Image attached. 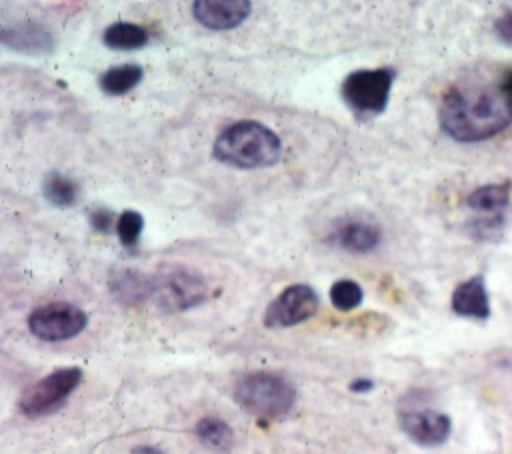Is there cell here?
Listing matches in <instances>:
<instances>
[{
    "instance_id": "277c9868",
    "label": "cell",
    "mask_w": 512,
    "mask_h": 454,
    "mask_svg": "<svg viewBox=\"0 0 512 454\" xmlns=\"http://www.w3.org/2000/svg\"><path fill=\"white\" fill-rule=\"evenodd\" d=\"M394 80V68H360L342 80L340 96L356 118L368 120L382 114L388 106Z\"/></svg>"
},
{
    "instance_id": "d4e9b609",
    "label": "cell",
    "mask_w": 512,
    "mask_h": 454,
    "mask_svg": "<svg viewBox=\"0 0 512 454\" xmlns=\"http://www.w3.org/2000/svg\"><path fill=\"white\" fill-rule=\"evenodd\" d=\"M130 454H164V452L158 450V448H154V446H138V448H134Z\"/></svg>"
},
{
    "instance_id": "7c38bea8",
    "label": "cell",
    "mask_w": 512,
    "mask_h": 454,
    "mask_svg": "<svg viewBox=\"0 0 512 454\" xmlns=\"http://www.w3.org/2000/svg\"><path fill=\"white\" fill-rule=\"evenodd\" d=\"M0 38L4 46L30 56H44L54 50V38L50 30L36 22H18L14 26H4Z\"/></svg>"
},
{
    "instance_id": "52a82bcc",
    "label": "cell",
    "mask_w": 512,
    "mask_h": 454,
    "mask_svg": "<svg viewBox=\"0 0 512 454\" xmlns=\"http://www.w3.org/2000/svg\"><path fill=\"white\" fill-rule=\"evenodd\" d=\"M88 324L82 308L68 302H54L30 312L28 328L44 342H62L78 336Z\"/></svg>"
},
{
    "instance_id": "7a4b0ae2",
    "label": "cell",
    "mask_w": 512,
    "mask_h": 454,
    "mask_svg": "<svg viewBox=\"0 0 512 454\" xmlns=\"http://www.w3.org/2000/svg\"><path fill=\"white\" fill-rule=\"evenodd\" d=\"M212 154L218 162L232 168H266L280 160L282 142L278 134L262 122L240 120L218 134Z\"/></svg>"
},
{
    "instance_id": "603a6c76",
    "label": "cell",
    "mask_w": 512,
    "mask_h": 454,
    "mask_svg": "<svg viewBox=\"0 0 512 454\" xmlns=\"http://www.w3.org/2000/svg\"><path fill=\"white\" fill-rule=\"evenodd\" d=\"M494 32L496 36L504 42L512 46V10L504 12L496 22H494Z\"/></svg>"
},
{
    "instance_id": "d6986e66",
    "label": "cell",
    "mask_w": 512,
    "mask_h": 454,
    "mask_svg": "<svg viewBox=\"0 0 512 454\" xmlns=\"http://www.w3.org/2000/svg\"><path fill=\"white\" fill-rule=\"evenodd\" d=\"M196 436L212 450L216 452H228L234 446V432L232 428L214 416L202 418L196 424Z\"/></svg>"
},
{
    "instance_id": "ba28073f",
    "label": "cell",
    "mask_w": 512,
    "mask_h": 454,
    "mask_svg": "<svg viewBox=\"0 0 512 454\" xmlns=\"http://www.w3.org/2000/svg\"><path fill=\"white\" fill-rule=\"evenodd\" d=\"M320 306L318 294L308 284H292L284 288L266 308L264 324L268 328L296 326L316 314Z\"/></svg>"
},
{
    "instance_id": "8992f818",
    "label": "cell",
    "mask_w": 512,
    "mask_h": 454,
    "mask_svg": "<svg viewBox=\"0 0 512 454\" xmlns=\"http://www.w3.org/2000/svg\"><path fill=\"white\" fill-rule=\"evenodd\" d=\"M80 380H82V370L76 366L58 368L50 372L48 376L40 378L22 394L20 398L22 414L30 418H38V416L56 412L68 400V396L76 390Z\"/></svg>"
},
{
    "instance_id": "ac0fdd59",
    "label": "cell",
    "mask_w": 512,
    "mask_h": 454,
    "mask_svg": "<svg viewBox=\"0 0 512 454\" xmlns=\"http://www.w3.org/2000/svg\"><path fill=\"white\" fill-rule=\"evenodd\" d=\"M42 194L52 206L70 208V206H74V202L78 198V184L60 172H50L44 178Z\"/></svg>"
},
{
    "instance_id": "e0dca14e",
    "label": "cell",
    "mask_w": 512,
    "mask_h": 454,
    "mask_svg": "<svg viewBox=\"0 0 512 454\" xmlns=\"http://www.w3.org/2000/svg\"><path fill=\"white\" fill-rule=\"evenodd\" d=\"M142 76H144L142 66L120 64V66H112L106 72H102V76L98 78V84H100L102 92L118 96V94H126L132 88H136L140 84Z\"/></svg>"
},
{
    "instance_id": "6da1fadb",
    "label": "cell",
    "mask_w": 512,
    "mask_h": 454,
    "mask_svg": "<svg viewBox=\"0 0 512 454\" xmlns=\"http://www.w3.org/2000/svg\"><path fill=\"white\" fill-rule=\"evenodd\" d=\"M438 122L456 142L488 140L512 124V68L494 80L452 86L440 102Z\"/></svg>"
},
{
    "instance_id": "30bf717a",
    "label": "cell",
    "mask_w": 512,
    "mask_h": 454,
    "mask_svg": "<svg viewBox=\"0 0 512 454\" xmlns=\"http://www.w3.org/2000/svg\"><path fill=\"white\" fill-rule=\"evenodd\" d=\"M252 10L248 0H196L192 4L194 18L210 30H230L240 26Z\"/></svg>"
},
{
    "instance_id": "5bb4252c",
    "label": "cell",
    "mask_w": 512,
    "mask_h": 454,
    "mask_svg": "<svg viewBox=\"0 0 512 454\" xmlns=\"http://www.w3.org/2000/svg\"><path fill=\"white\" fill-rule=\"evenodd\" d=\"M110 290L128 304L152 298V278L134 270L114 272L110 278Z\"/></svg>"
},
{
    "instance_id": "2e32d148",
    "label": "cell",
    "mask_w": 512,
    "mask_h": 454,
    "mask_svg": "<svg viewBox=\"0 0 512 454\" xmlns=\"http://www.w3.org/2000/svg\"><path fill=\"white\" fill-rule=\"evenodd\" d=\"M102 42L112 50L130 52L146 46L148 32L144 26L134 22H114L104 30Z\"/></svg>"
},
{
    "instance_id": "7402d4cb",
    "label": "cell",
    "mask_w": 512,
    "mask_h": 454,
    "mask_svg": "<svg viewBox=\"0 0 512 454\" xmlns=\"http://www.w3.org/2000/svg\"><path fill=\"white\" fill-rule=\"evenodd\" d=\"M88 220H90V226L96 230V232H102V234H110L112 228H114V212L108 210V208H96L88 214Z\"/></svg>"
},
{
    "instance_id": "cb8c5ba5",
    "label": "cell",
    "mask_w": 512,
    "mask_h": 454,
    "mask_svg": "<svg viewBox=\"0 0 512 454\" xmlns=\"http://www.w3.org/2000/svg\"><path fill=\"white\" fill-rule=\"evenodd\" d=\"M374 388V382L370 378H356L354 382H350V390L356 394H366Z\"/></svg>"
},
{
    "instance_id": "9a60e30c",
    "label": "cell",
    "mask_w": 512,
    "mask_h": 454,
    "mask_svg": "<svg viewBox=\"0 0 512 454\" xmlns=\"http://www.w3.org/2000/svg\"><path fill=\"white\" fill-rule=\"evenodd\" d=\"M510 182H502V184H486L476 188L468 198L466 204L468 208H472L474 212L480 214H492V216H502V210L508 206L510 202Z\"/></svg>"
},
{
    "instance_id": "8fae6325",
    "label": "cell",
    "mask_w": 512,
    "mask_h": 454,
    "mask_svg": "<svg viewBox=\"0 0 512 454\" xmlns=\"http://www.w3.org/2000/svg\"><path fill=\"white\" fill-rule=\"evenodd\" d=\"M330 242L346 252L364 254L374 250L382 242V230L370 222L360 218H346L336 224V228L330 232Z\"/></svg>"
},
{
    "instance_id": "44dd1931",
    "label": "cell",
    "mask_w": 512,
    "mask_h": 454,
    "mask_svg": "<svg viewBox=\"0 0 512 454\" xmlns=\"http://www.w3.org/2000/svg\"><path fill=\"white\" fill-rule=\"evenodd\" d=\"M144 228V218L136 210H124L116 220V234L124 248H134L140 240Z\"/></svg>"
},
{
    "instance_id": "9c48e42d",
    "label": "cell",
    "mask_w": 512,
    "mask_h": 454,
    "mask_svg": "<svg viewBox=\"0 0 512 454\" xmlns=\"http://www.w3.org/2000/svg\"><path fill=\"white\" fill-rule=\"evenodd\" d=\"M402 432L420 446H440L452 432V420L438 410H408L400 414Z\"/></svg>"
},
{
    "instance_id": "5b68a950",
    "label": "cell",
    "mask_w": 512,
    "mask_h": 454,
    "mask_svg": "<svg viewBox=\"0 0 512 454\" xmlns=\"http://www.w3.org/2000/svg\"><path fill=\"white\" fill-rule=\"evenodd\" d=\"M152 298L168 312H182L208 298L204 278L186 266H168L152 276Z\"/></svg>"
},
{
    "instance_id": "4fadbf2b",
    "label": "cell",
    "mask_w": 512,
    "mask_h": 454,
    "mask_svg": "<svg viewBox=\"0 0 512 454\" xmlns=\"http://www.w3.org/2000/svg\"><path fill=\"white\" fill-rule=\"evenodd\" d=\"M450 306L458 316L486 320L490 316V300L482 276H472L460 282L450 298Z\"/></svg>"
},
{
    "instance_id": "ffe728a7",
    "label": "cell",
    "mask_w": 512,
    "mask_h": 454,
    "mask_svg": "<svg viewBox=\"0 0 512 454\" xmlns=\"http://www.w3.org/2000/svg\"><path fill=\"white\" fill-rule=\"evenodd\" d=\"M362 298H364V292H362L360 284L354 280H348V278L336 280L330 288V300L342 312H348V310H354L356 306H360Z\"/></svg>"
},
{
    "instance_id": "3957f363",
    "label": "cell",
    "mask_w": 512,
    "mask_h": 454,
    "mask_svg": "<svg viewBox=\"0 0 512 454\" xmlns=\"http://www.w3.org/2000/svg\"><path fill=\"white\" fill-rule=\"evenodd\" d=\"M234 400L248 414L274 420L286 416L296 404V388L276 372H248L234 386Z\"/></svg>"
}]
</instances>
